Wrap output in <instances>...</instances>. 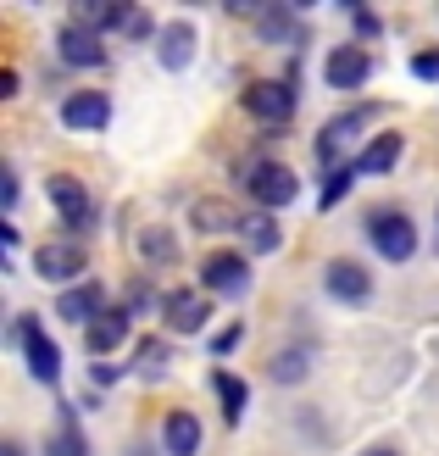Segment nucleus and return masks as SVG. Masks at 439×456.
<instances>
[{
  "instance_id": "nucleus-9",
  "label": "nucleus",
  "mask_w": 439,
  "mask_h": 456,
  "mask_svg": "<svg viewBox=\"0 0 439 456\" xmlns=\"http://www.w3.org/2000/svg\"><path fill=\"white\" fill-rule=\"evenodd\" d=\"M322 289H329L339 306H362L367 295H373V273H367L362 262H351V256H334L329 267H322Z\"/></svg>"
},
{
  "instance_id": "nucleus-29",
  "label": "nucleus",
  "mask_w": 439,
  "mask_h": 456,
  "mask_svg": "<svg viewBox=\"0 0 439 456\" xmlns=\"http://www.w3.org/2000/svg\"><path fill=\"white\" fill-rule=\"evenodd\" d=\"M351 184H356V167H351V162H345V167H334V173H329V184H322V212H329V207H339Z\"/></svg>"
},
{
  "instance_id": "nucleus-5",
  "label": "nucleus",
  "mask_w": 439,
  "mask_h": 456,
  "mask_svg": "<svg viewBox=\"0 0 439 456\" xmlns=\"http://www.w3.org/2000/svg\"><path fill=\"white\" fill-rule=\"evenodd\" d=\"M45 195H51V207L61 212L67 234H89V228H95V200H89V190L73 173H51L45 178Z\"/></svg>"
},
{
  "instance_id": "nucleus-18",
  "label": "nucleus",
  "mask_w": 439,
  "mask_h": 456,
  "mask_svg": "<svg viewBox=\"0 0 439 456\" xmlns=\"http://www.w3.org/2000/svg\"><path fill=\"white\" fill-rule=\"evenodd\" d=\"M161 451L167 456H195L200 451V418L195 412H167L161 418Z\"/></svg>"
},
{
  "instance_id": "nucleus-10",
  "label": "nucleus",
  "mask_w": 439,
  "mask_h": 456,
  "mask_svg": "<svg viewBox=\"0 0 439 456\" xmlns=\"http://www.w3.org/2000/svg\"><path fill=\"white\" fill-rule=\"evenodd\" d=\"M111 123V101L101 95V89H73V95L61 101V128L73 134H101Z\"/></svg>"
},
{
  "instance_id": "nucleus-12",
  "label": "nucleus",
  "mask_w": 439,
  "mask_h": 456,
  "mask_svg": "<svg viewBox=\"0 0 439 456\" xmlns=\"http://www.w3.org/2000/svg\"><path fill=\"white\" fill-rule=\"evenodd\" d=\"M161 323H167V334H200L206 329V301L195 289H167L161 295Z\"/></svg>"
},
{
  "instance_id": "nucleus-22",
  "label": "nucleus",
  "mask_w": 439,
  "mask_h": 456,
  "mask_svg": "<svg viewBox=\"0 0 439 456\" xmlns=\"http://www.w3.org/2000/svg\"><path fill=\"white\" fill-rule=\"evenodd\" d=\"M190 217H195L200 234H240V228H245V217L228 207V200H195Z\"/></svg>"
},
{
  "instance_id": "nucleus-20",
  "label": "nucleus",
  "mask_w": 439,
  "mask_h": 456,
  "mask_svg": "<svg viewBox=\"0 0 439 456\" xmlns=\"http://www.w3.org/2000/svg\"><path fill=\"white\" fill-rule=\"evenodd\" d=\"M45 456H89V440H84V428L73 418V406H56V435L45 440Z\"/></svg>"
},
{
  "instance_id": "nucleus-2",
  "label": "nucleus",
  "mask_w": 439,
  "mask_h": 456,
  "mask_svg": "<svg viewBox=\"0 0 439 456\" xmlns=\"http://www.w3.org/2000/svg\"><path fill=\"white\" fill-rule=\"evenodd\" d=\"M12 346H22V356H28V373L39 384H56L61 379V351H56V339L39 329V317L22 312L17 323H12Z\"/></svg>"
},
{
  "instance_id": "nucleus-19",
  "label": "nucleus",
  "mask_w": 439,
  "mask_h": 456,
  "mask_svg": "<svg viewBox=\"0 0 439 456\" xmlns=\"http://www.w3.org/2000/svg\"><path fill=\"white\" fill-rule=\"evenodd\" d=\"M240 234H245V256H272V250L284 245V228H279L272 212H250Z\"/></svg>"
},
{
  "instance_id": "nucleus-25",
  "label": "nucleus",
  "mask_w": 439,
  "mask_h": 456,
  "mask_svg": "<svg viewBox=\"0 0 439 456\" xmlns=\"http://www.w3.org/2000/svg\"><path fill=\"white\" fill-rule=\"evenodd\" d=\"M118 12L123 6H111V0H78L73 22H78V28H89V34H101V28H118Z\"/></svg>"
},
{
  "instance_id": "nucleus-15",
  "label": "nucleus",
  "mask_w": 439,
  "mask_h": 456,
  "mask_svg": "<svg viewBox=\"0 0 439 456\" xmlns=\"http://www.w3.org/2000/svg\"><path fill=\"white\" fill-rule=\"evenodd\" d=\"M256 28H262L267 45H284V51L306 45V22L295 17V6H262V12H256Z\"/></svg>"
},
{
  "instance_id": "nucleus-21",
  "label": "nucleus",
  "mask_w": 439,
  "mask_h": 456,
  "mask_svg": "<svg viewBox=\"0 0 439 456\" xmlns=\"http://www.w3.org/2000/svg\"><path fill=\"white\" fill-rule=\"evenodd\" d=\"M401 162V134H378L367 151H356L351 156V167H356V178H373V173H389Z\"/></svg>"
},
{
  "instance_id": "nucleus-17",
  "label": "nucleus",
  "mask_w": 439,
  "mask_h": 456,
  "mask_svg": "<svg viewBox=\"0 0 439 456\" xmlns=\"http://www.w3.org/2000/svg\"><path fill=\"white\" fill-rule=\"evenodd\" d=\"M156 61L167 67V73H183V67L195 61V28H190V22H167V28H161Z\"/></svg>"
},
{
  "instance_id": "nucleus-7",
  "label": "nucleus",
  "mask_w": 439,
  "mask_h": 456,
  "mask_svg": "<svg viewBox=\"0 0 439 456\" xmlns=\"http://www.w3.org/2000/svg\"><path fill=\"white\" fill-rule=\"evenodd\" d=\"M84 267H89V256H84L78 240H51V245L34 250V273L51 279V284H67V289L84 284Z\"/></svg>"
},
{
  "instance_id": "nucleus-24",
  "label": "nucleus",
  "mask_w": 439,
  "mask_h": 456,
  "mask_svg": "<svg viewBox=\"0 0 439 456\" xmlns=\"http://www.w3.org/2000/svg\"><path fill=\"white\" fill-rule=\"evenodd\" d=\"M306 373H312V351H300V346H289V351H279V356L267 362V379L272 384H300Z\"/></svg>"
},
{
  "instance_id": "nucleus-34",
  "label": "nucleus",
  "mask_w": 439,
  "mask_h": 456,
  "mask_svg": "<svg viewBox=\"0 0 439 456\" xmlns=\"http://www.w3.org/2000/svg\"><path fill=\"white\" fill-rule=\"evenodd\" d=\"M0 200H6V212L17 207V167H0Z\"/></svg>"
},
{
  "instance_id": "nucleus-33",
  "label": "nucleus",
  "mask_w": 439,
  "mask_h": 456,
  "mask_svg": "<svg viewBox=\"0 0 439 456\" xmlns=\"http://www.w3.org/2000/svg\"><path fill=\"white\" fill-rule=\"evenodd\" d=\"M240 339H245V329H240V323H228L223 334H212V356H228V351L240 346Z\"/></svg>"
},
{
  "instance_id": "nucleus-26",
  "label": "nucleus",
  "mask_w": 439,
  "mask_h": 456,
  "mask_svg": "<svg viewBox=\"0 0 439 456\" xmlns=\"http://www.w3.org/2000/svg\"><path fill=\"white\" fill-rule=\"evenodd\" d=\"M134 368L145 379H161L167 373V339H140V351H134Z\"/></svg>"
},
{
  "instance_id": "nucleus-6",
  "label": "nucleus",
  "mask_w": 439,
  "mask_h": 456,
  "mask_svg": "<svg viewBox=\"0 0 439 456\" xmlns=\"http://www.w3.org/2000/svg\"><path fill=\"white\" fill-rule=\"evenodd\" d=\"M245 111L256 123H267V128H284L289 118H295V84L284 78H256V84H245Z\"/></svg>"
},
{
  "instance_id": "nucleus-30",
  "label": "nucleus",
  "mask_w": 439,
  "mask_h": 456,
  "mask_svg": "<svg viewBox=\"0 0 439 456\" xmlns=\"http://www.w3.org/2000/svg\"><path fill=\"white\" fill-rule=\"evenodd\" d=\"M150 301H156V295H150V284H145V279H134V284L123 289V306H128V312H145ZM156 306H161V301H156Z\"/></svg>"
},
{
  "instance_id": "nucleus-36",
  "label": "nucleus",
  "mask_w": 439,
  "mask_h": 456,
  "mask_svg": "<svg viewBox=\"0 0 439 456\" xmlns=\"http://www.w3.org/2000/svg\"><path fill=\"white\" fill-rule=\"evenodd\" d=\"M362 456H401V445H367Z\"/></svg>"
},
{
  "instance_id": "nucleus-28",
  "label": "nucleus",
  "mask_w": 439,
  "mask_h": 456,
  "mask_svg": "<svg viewBox=\"0 0 439 456\" xmlns=\"http://www.w3.org/2000/svg\"><path fill=\"white\" fill-rule=\"evenodd\" d=\"M140 250H145L150 262H173V256H178V234H167V228H145V234H140Z\"/></svg>"
},
{
  "instance_id": "nucleus-14",
  "label": "nucleus",
  "mask_w": 439,
  "mask_h": 456,
  "mask_svg": "<svg viewBox=\"0 0 439 456\" xmlns=\"http://www.w3.org/2000/svg\"><path fill=\"white\" fill-rule=\"evenodd\" d=\"M56 56L67 67H106V51H101V34L78 28V22H67V28L56 34Z\"/></svg>"
},
{
  "instance_id": "nucleus-16",
  "label": "nucleus",
  "mask_w": 439,
  "mask_h": 456,
  "mask_svg": "<svg viewBox=\"0 0 439 456\" xmlns=\"http://www.w3.org/2000/svg\"><path fill=\"white\" fill-rule=\"evenodd\" d=\"M378 111H384V106H356V111H345V118H334L329 128H322V140H317V156L329 162V173H334V156H339V145L351 140V134H356L362 123H373Z\"/></svg>"
},
{
  "instance_id": "nucleus-4",
  "label": "nucleus",
  "mask_w": 439,
  "mask_h": 456,
  "mask_svg": "<svg viewBox=\"0 0 439 456\" xmlns=\"http://www.w3.org/2000/svg\"><path fill=\"white\" fill-rule=\"evenodd\" d=\"M200 289L223 295V301H240L250 289V256L245 250H212V256L200 262Z\"/></svg>"
},
{
  "instance_id": "nucleus-11",
  "label": "nucleus",
  "mask_w": 439,
  "mask_h": 456,
  "mask_svg": "<svg viewBox=\"0 0 439 456\" xmlns=\"http://www.w3.org/2000/svg\"><path fill=\"white\" fill-rule=\"evenodd\" d=\"M106 312V284L101 279H84V284H73V289H61L56 295V317L61 323H95V317Z\"/></svg>"
},
{
  "instance_id": "nucleus-31",
  "label": "nucleus",
  "mask_w": 439,
  "mask_h": 456,
  "mask_svg": "<svg viewBox=\"0 0 439 456\" xmlns=\"http://www.w3.org/2000/svg\"><path fill=\"white\" fill-rule=\"evenodd\" d=\"M351 28H356L362 39H378V34H384V22L367 12V6H351Z\"/></svg>"
},
{
  "instance_id": "nucleus-35",
  "label": "nucleus",
  "mask_w": 439,
  "mask_h": 456,
  "mask_svg": "<svg viewBox=\"0 0 439 456\" xmlns=\"http://www.w3.org/2000/svg\"><path fill=\"white\" fill-rule=\"evenodd\" d=\"M89 373H95V384H118V379H123L118 368H111V362H95V368H89Z\"/></svg>"
},
{
  "instance_id": "nucleus-1",
  "label": "nucleus",
  "mask_w": 439,
  "mask_h": 456,
  "mask_svg": "<svg viewBox=\"0 0 439 456\" xmlns=\"http://www.w3.org/2000/svg\"><path fill=\"white\" fill-rule=\"evenodd\" d=\"M367 240H373V250L384 262H411L418 256V223H411L406 212H395V207L367 212Z\"/></svg>"
},
{
  "instance_id": "nucleus-27",
  "label": "nucleus",
  "mask_w": 439,
  "mask_h": 456,
  "mask_svg": "<svg viewBox=\"0 0 439 456\" xmlns=\"http://www.w3.org/2000/svg\"><path fill=\"white\" fill-rule=\"evenodd\" d=\"M111 34H123V39H150V34H156V17H150L145 6H123V12H118V28H111Z\"/></svg>"
},
{
  "instance_id": "nucleus-8",
  "label": "nucleus",
  "mask_w": 439,
  "mask_h": 456,
  "mask_svg": "<svg viewBox=\"0 0 439 456\" xmlns=\"http://www.w3.org/2000/svg\"><path fill=\"white\" fill-rule=\"evenodd\" d=\"M322 78H329V89H339V95H356V89L373 78V56H367L362 45H334L329 61H322Z\"/></svg>"
},
{
  "instance_id": "nucleus-32",
  "label": "nucleus",
  "mask_w": 439,
  "mask_h": 456,
  "mask_svg": "<svg viewBox=\"0 0 439 456\" xmlns=\"http://www.w3.org/2000/svg\"><path fill=\"white\" fill-rule=\"evenodd\" d=\"M411 73H418L423 84H439V51H418L411 56Z\"/></svg>"
},
{
  "instance_id": "nucleus-23",
  "label": "nucleus",
  "mask_w": 439,
  "mask_h": 456,
  "mask_svg": "<svg viewBox=\"0 0 439 456\" xmlns=\"http://www.w3.org/2000/svg\"><path fill=\"white\" fill-rule=\"evenodd\" d=\"M212 390H217V406H223V423H240L245 418V379L240 373H228V368H217L212 373Z\"/></svg>"
},
{
  "instance_id": "nucleus-3",
  "label": "nucleus",
  "mask_w": 439,
  "mask_h": 456,
  "mask_svg": "<svg viewBox=\"0 0 439 456\" xmlns=\"http://www.w3.org/2000/svg\"><path fill=\"white\" fill-rule=\"evenodd\" d=\"M245 190H250V200H256L262 212H284L289 200L300 195V178L284 162H250L245 167Z\"/></svg>"
},
{
  "instance_id": "nucleus-13",
  "label": "nucleus",
  "mask_w": 439,
  "mask_h": 456,
  "mask_svg": "<svg viewBox=\"0 0 439 456\" xmlns=\"http://www.w3.org/2000/svg\"><path fill=\"white\" fill-rule=\"evenodd\" d=\"M128 323H134V312H128V306H106L95 323L84 329V351L95 356V362H101V356H111V351H118L123 339H128Z\"/></svg>"
},
{
  "instance_id": "nucleus-37",
  "label": "nucleus",
  "mask_w": 439,
  "mask_h": 456,
  "mask_svg": "<svg viewBox=\"0 0 439 456\" xmlns=\"http://www.w3.org/2000/svg\"><path fill=\"white\" fill-rule=\"evenodd\" d=\"M0 456H22V440H6V445H0Z\"/></svg>"
}]
</instances>
